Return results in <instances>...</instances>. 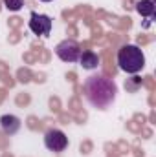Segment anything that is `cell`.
I'll list each match as a JSON object with an SVG mask.
<instances>
[{"mask_svg": "<svg viewBox=\"0 0 156 157\" xmlns=\"http://www.w3.org/2000/svg\"><path fill=\"white\" fill-rule=\"evenodd\" d=\"M81 46H79L76 40H63L55 46V55L63 60V62H77L79 55H81Z\"/></svg>", "mask_w": 156, "mask_h": 157, "instance_id": "cell-4", "label": "cell"}, {"mask_svg": "<svg viewBox=\"0 0 156 157\" xmlns=\"http://www.w3.org/2000/svg\"><path fill=\"white\" fill-rule=\"evenodd\" d=\"M31 33L40 35V37H48L51 33V18L44 13H37V11H31L30 15V22H28Z\"/></svg>", "mask_w": 156, "mask_h": 157, "instance_id": "cell-5", "label": "cell"}, {"mask_svg": "<svg viewBox=\"0 0 156 157\" xmlns=\"http://www.w3.org/2000/svg\"><path fill=\"white\" fill-rule=\"evenodd\" d=\"M154 9H156V6L153 0H140L136 4V11L142 17H145V18H153L154 17Z\"/></svg>", "mask_w": 156, "mask_h": 157, "instance_id": "cell-8", "label": "cell"}, {"mask_svg": "<svg viewBox=\"0 0 156 157\" xmlns=\"http://www.w3.org/2000/svg\"><path fill=\"white\" fill-rule=\"evenodd\" d=\"M117 66L129 75H136L145 68V55L134 44H125L117 51Z\"/></svg>", "mask_w": 156, "mask_h": 157, "instance_id": "cell-2", "label": "cell"}, {"mask_svg": "<svg viewBox=\"0 0 156 157\" xmlns=\"http://www.w3.org/2000/svg\"><path fill=\"white\" fill-rule=\"evenodd\" d=\"M44 146L53 152V154H61L68 148V137L63 130L59 128H50L46 133H44Z\"/></svg>", "mask_w": 156, "mask_h": 157, "instance_id": "cell-3", "label": "cell"}, {"mask_svg": "<svg viewBox=\"0 0 156 157\" xmlns=\"http://www.w3.org/2000/svg\"><path fill=\"white\" fill-rule=\"evenodd\" d=\"M40 2H53V0H40Z\"/></svg>", "mask_w": 156, "mask_h": 157, "instance_id": "cell-10", "label": "cell"}, {"mask_svg": "<svg viewBox=\"0 0 156 157\" xmlns=\"http://www.w3.org/2000/svg\"><path fill=\"white\" fill-rule=\"evenodd\" d=\"M77 62L83 66V70H96V68L99 66L101 59H99V55H97L96 51H92V49H84V51H81Z\"/></svg>", "mask_w": 156, "mask_h": 157, "instance_id": "cell-7", "label": "cell"}, {"mask_svg": "<svg viewBox=\"0 0 156 157\" xmlns=\"http://www.w3.org/2000/svg\"><path fill=\"white\" fill-rule=\"evenodd\" d=\"M83 93L88 104L96 110H109L117 95V86L105 75H90L83 84Z\"/></svg>", "mask_w": 156, "mask_h": 157, "instance_id": "cell-1", "label": "cell"}, {"mask_svg": "<svg viewBox=\"0 0 156 157\" xmlns=\"http://www.w3.org/2000/svg\"><path fill=\"white\" fill-rule=\"evenodd\" d=\"M4 6L7 11H20L24 6V0H4Z\"/></svg>", "mask_w": 156, "mask_h": 157, "instance_id": "cell-9", "label": "cell"}, {"mask_svg": "<svg viewBox=\"0 0 156 157\" xmlns=\"http://www.w3.org/2000/svg\"><path fill=\"white\" fill-rule=\"evenodd\" d=\"M20 126H22L20 119L17 115H13V113H6V115L0 117V128L6 135H15L20 130Z\"/></svg>", "mask_w": 156, "mask_h": 157, "instance_id": "cell-6", "label": "cell"}]
</instances>
